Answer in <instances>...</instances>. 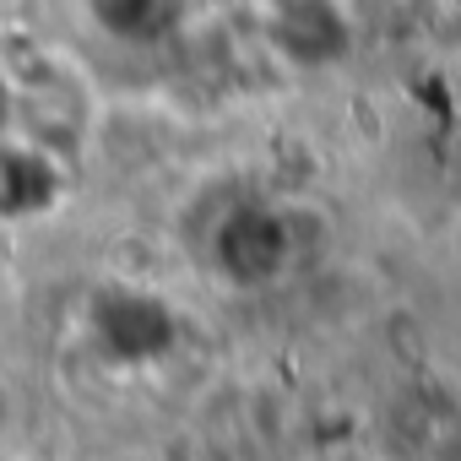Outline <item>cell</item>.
Listing matches in <instances>:
<instances>
[{"label":"cell","instance_id":"1","mask_svg":"<svg viewBox=\"0 0 461 461\" xmlns=\"http://www.w3.org/2000/svg\"><path fill=\"white\" fill-rule=\"evenodd\" d=\"M412 23L445 44V50H461V0H412Z\"/></svg>","mask_w":461,"mask_h":461}]
</instances>
